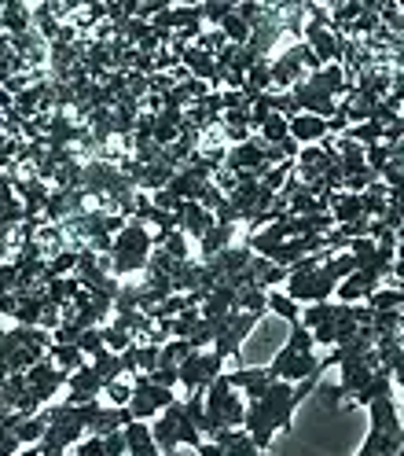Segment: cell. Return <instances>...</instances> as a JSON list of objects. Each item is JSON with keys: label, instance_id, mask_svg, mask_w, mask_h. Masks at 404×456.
Segmentation results:
<instances>
[{"label": "cell", "instance_id": "cell-4", "mask_svg": "<svg viewBox=\"0 0 404 456\" xmlns=\"http://www.w3.org/2000/svg\"><path fill=\"white\" fill-rule=\"evenodd\" d=\"M151 250H155V240H151V228L129 217L125 228L114 236V247H110V273L114 276H133V273H143L151 262Z\"/></svg>", "mask_w": 404, "mask_h": 456}, {"label": "cell", "instance_id": "cell-28", "mask_svg": "<svg viewBox=\"0 0 404 456\" xmlns=\"http://www.w3.org/2000/svg\"><path fill=\"white\" fill-rule=\"evenodd\" d=\"M74 452H77V456H107L103 438H93V435H85V438L74 445Z\"/></svg>", "mask_w": 404, "mask_h": 456}, {"label": "cell", "instance_id": "cell-17", "mask_svg": "<svg viewBox=\"0 0 404 456\" xmlns=\"http://www.w3.org/2000/svg\"><path fill=\"white\" fill-rule=\"evenodd\" d=\"M262 144H269V148H276V144H283V140H291V118H283V114H269L265 118V126L254 133Z\"/></svg>", "mask_w": 404, "mask_h": 456}, {"label": "cell", "instance_id": "cell-2", "mask_svg": "<svg viewBox=\"0 0 404 456\" xmlns=\"http://www.w3.org/2000/svg\"><path fill=\"white\" fill-rule=\"evenodd\" d=\"M52 342L55 338L44 328H30V324L4 328L0 324V364L8 368V376H22L26 368H34L41 357H48Z\"/></svg>", "mask_w": 404, "mask_h": 456}, {"label": "cell", "instance_id": "cell-1", "mask_svg": "<svg viewBox=\"0 0 404 456\" xmlns=\"http://www.w3.org/2000/svg\"><path fill=\"white\" fill-rule=\"evenodd\" d=\"M320 379H302V383H283V379H272L269 390L257 397V402H246V423L243 431L254 438V445L269 452L272 449V438L279 431H291L295 423V412L305 397L316 394Z\"/></svg>", "mask_w": 404, "mask_h": 456}, {"label": "cell", "instance_id": "cell-22", "mask_svg": "<svg viewBox=\"0 0 404 456\" xmlns=\"http://www.w3.org/2000/svg\"><path fill=\"white\" fill-rule=\"evenodd\" d=\"M195 354V346L188 338H169L166 346H162V354H158V364H166V368H177L181 361H188Z\"/></svg>", "mask_w": 404, "mask_h": 456}, {"label": "cell", "instance_id": "cell-13", "mask_svg": "<svg viewBox=\"0 0 404 456\" xmlns=\"http://www.w3.org/2000/svg\"><path fill=\"white\" fill-rule=\"evenodd\" d=\"M0 30L8 37H22L34 30V8H26L22 0H8V4H0Z\"/></svg>", "mask_w": 404, "mask_h": 456}, {"label": "cell", "instance_id": "cell-31", "mask_svg": "<svg viewBox=\"0 0 404 456\" xmlns=\"http://www.w3.org/2000/svg\"><path fill=\"white\" fill-rule=\"evenodd\" d=\"M15 107V96L8 93V89H0V118H4V114Z\"/></svg>", "mask_w": 404, "mask_h": 456}, {"label": "cell", "instance_id": "cell-3", "mask_svg": "<svg viewBox=\"0 0 404 456\" xmlns=\"http://www.w3.org/2000/svg\"><path fill=\"white\" fill-rule=\"evenodd\" d=\"M368 416H371V427L357 456H397L404 449V423H400L393 394L375 397L368 405Z\"/></svg>", "mask_w": 404, "mask_h": 456}, {"label": "cell", "instance_id": "cell-27", "mask_svg": "<svg viewBox=\"0 0 404 456\" xmlns=\"http://www.w3.org/2000/svg\"><path fill=\"white\" fill-rule=\"evenodd\" d=\"M103 449H107V456H129V445H125V427H122V431L103 435Z\"/></svg>", "mask_w": 404, "mask_h": 456}, {"label": "cell", "instance_id": "cell-30", "mask_svg": "<svg viewBox=\"0 0 404 456\" xmlns=\"http://www.w3.org/2000/svg\"><path fill=\"white\" fill-rule=\"evenodd\" d=\"M393 276L404 283V243H397V258H393Z\"/></svg>", "mask_w": 404, "mask_h": 456}, {"label": "cell", "instance_id": "cell-8", "mask_svg": "<svg viewBox=\"0 0 404 456\" xmlns=\"http://www.w3.org/2000/svg\"><path fill=\"white\" fill-rule=\"evenodd\" d=\"M26 387H30V394L37 397V402L48 409L52 402H55V394L60 390H67V379H70V372H63V368H55V361L52 357H41L34 368H26Z\"/></svg>", "mask_w": 404, "mask_h": 456}, {"label": "cell", "instance_id": "cell-18", "mask_svg": "<svg viewBox=\"0 0 404 456\" xmlns=\"http://www.w3.org/2000/svg\"><path fill=\"white\" fill-rule=\"evenodd\" d=\"M48 357L55 361V368H63V372H77V368H81L85 361H89V357H85V354L74 346V342H52Z\"/></svg>", "mask_w": 404, "mask_h": 456}, {"label": "cell", "instance_id": "cell-15", "mask_svg": "<svg viewBox=\"0 0 404 456\" xmlns=\"http://www.w3.org/2000/svg\"><path fill=\"white\" fill-rule=\"evenodd\" d=\"M331 217L335 224H350L364 217V199L357 191H335L331 195Z\"/></svg>", "mask_w": 404, "mask_h": 456}, {"label": "cell", "instance_id": "cell-26", "mask_svg": "<svg viewBox=\"0 0 404 456\" xmlns=\"http://www.w3.org/2000/svg\"><path fill=\"white\" fill-rule=\"evenodd\" d=\"M103 402L107 405H114V409H125L129 405V397H133V383H122V379H114V383H107L103 387Z\"/></svg>", "mask_w": 404, "mask_h": 456}, {"label": "cell", "instance_id": "cell-25", "mask_svg": "<svg viewBox=\"0 0 404 456\" xmlns=\"http://www.w3.org/2000/svg\"><path fill=\"white\" fill-rule=\"evenodd\" d=\"M74 346L93 361V357H100V354L107 350V342H103V331H100V328H89V331H81V338L74 342Z\"/></svg>", "mask_w": 404, "mask_h": 456}, {"label": "cell", "instance_id": "cell-6", "mask_svg": "<svg viewBox=\"0 0 404 456\" xmlns=\"http://www.w3.org/2000/svg\"><path fill=\"white\" fill-rule=\"evenodd\" d=\"M257 313H228L224 321H217V338H214V354L221 357V361H228V357H239V350H243V342H246V335L257 328Z\"/></svg>", "mask_w": 404, "mask_h": 456}, {"label": "cell", "instance_id": "cell-9", "mask_svg": "<svg viewBox=\"0 0 404 456\" xmlns=\"http://www.w3.org/2000/svg\"><path fill=\"white\" fill-rule=\"evenodd\" d=\"M103 376L93 368V361H85L77 372H70V379H67V397H63V405H89V402H96V397L103 394Z\"/></svg>", "mask_w": 404, "mask_h": 456}, {"label": "cell", "instance_id": "cell-11", "mask_svg": "<svg viewBox=\"0 0 404 456\" xmlns=\"http://www.w3.org/2000/svg\"><path fill=\"white\" fill-rule=\"evenodd\" d=\"M331 133L327 118H316V114H295L291 118V140L298 148H312V144H324Z\"/></svg>", "mask_w": 404, "mask_h": 456}, {"label": "cell", "instance_id": "cell-20", "mask_svg": "<svg viewBox=\"0 0 404 456\" xmlns=\"http://www.w3.org/2000/svg\"><path fill=\"white\" fill-rule=\"evenodd\" d=\"M239 0H202V22H210L214 30H221V22L228 15H236Z\"/></svg>", "mask_w": 404, "mask_h": 456}, {"label": "cell", "instance_id": "cell-10", "mask_svg": "<svg viewBox=\"0 0 404 456\" xmlns=\"http://www.w3.org/2000/svg\"><path fill=\"white\" fill-rule=\"evenodd\" d=\"M177 228L184 236H191V240H202L210 232V228L217 224V217H214V210H206V207H198V203H181L177 207Z\"/></svg>", "mask_w": 404, "mask_h": 456}, {"label": "cell", "instance_id": "cell-19", "mask_svg": "<svg viewBox=\"0 0 404 456\" xmlns=\"http://www.w3.org/2000/svg\"><path fill=\"white\" fill-rule=\"evenodd\" d=\"M269 313H276V317L287 321V324H302V305L291 295H283L279 288L269 291Z\"/></svg>", "mask_w": 404, "mask_h": 456}, {"label": "cell", "instance_id": "cell-29", "mask_svg": "<svg viewBox=\"0 0 404 456\" xmlns=\"http://www.w3.org/2000/svg\"><path fill=\"white\" fill-rule=\"evenodd\" d=\"M148 379H151V383H158V387H169V390L181 383V379H177V368H166V364H158Z\"/></svg>", "mask_w": 404, "mask_h": 456}, {"label": "cell", "instance_id": "cell-5", "mask_svg": "<svg viewBox=\"0 0 404 456\" xmlns=\"http://www.w3.org/2000/svg\"><path fill=\"white\" fill-rule=\"evenodd\" d=\"M202 412H206V438H214L217 431H228V427L246 423V397L232 387L228 372L214 379V387L202 394Z\"/></svg>", "mask_w": 404, "mask_h": 456}, {"label": "cell", "instance_id": "cell-35", "mask_svg": "<svg viewBox=\"0 0 404 456\" xmlns=\"http://www.w3.org/2000/svg\"><path fill=\"white\" fill-rule=\"evenodd\" d=\"M41 456H52V452H41Z\"/></svg>", "mask_w": 404, "mask_h": 456}, {"label": "cell", "instance_id": "cell-14", "mask_svg": "<svg viewBox=\"0 0 404 456\" xmlns=\"http://www.w3.org/2000/svg\"><path fill=\"white\" fill-rule=\"evenodd\" d=\"M125 445H129V456H162L151 435V423H140V419L125 423Z\"/></svg>", "mask_w": 404, "mask_h": 456}, {"label": "cell", "instance_id": "cell-34", "mask_svg": "<svg viewBox=\"0 0 404 456\" xmlns=\"http://www.w3.org/2000/svg\"><path fill=\"white\" fill-rule=\"evenodd\" d=\"M397 456H404V449H400V452H397Z\"/></svg>", "mask_w": 404, "mask_h": 456}, {"label": "cell", "instance_id": "cell-23", "mask_svg": "<svg viewBox=\"0 0 404 456\" xmlns=\"http://www.w3.org/2000/svg\"><path fill=\"white\" fill-rule=\"evenodd\" d=\"M100 331H103V342H107V350H114V354H125L129 346H136V335H129L125 328L110 324V321H107V324H103Z\"/></svg>", "mask_w": 404, "mask_h": 456}, {"label": "cell", "instance_id": "cell-16", "mask_svg": "<svg viewBox=\"0 0 404 456\" xmlns=\"http://www.w3.org/2000/svg\"><path fill=\"white\" fill-rule=\"evenodd\" d=\"M232 236H236V224H214L210 232L198 240V254H202V262H206V258H214V254H221V250H228V247H232Z\"/></svg>", "mask_w": 404, "mask_h": 456}, {"label": "cell", "instance_id": "cell-7", "mask_svg": "<svg viewBox=\"0 0 404 456\" xmlns=\"http://www.w3.org/2000/svg\"><path fill=\"white\" fill-rule=\"evenodd\" d=\"M269 376L283 383H302V379H320L324 368L316 354H291L287 346H279L276 357L269 361Z\"/></svg>", "mask_w": 404, "mask_h": 456}, {"label": "cell", "instance_id": "cell-24", "mask_svg": "<svg viewBox=\"0 0 404 456\" xmlns=\"http://www.w3.org/2000/svg\"><path fill=\"white\" fill-rule=\"evenodd\" d=\"M166 254H169V258L173 262H191V250H188V236L181 232V228H177V232H169L162 243H158Z\"/></svg>", "mask_w": 404, "mask_h": 456}, {"label": "cell", "instance_id": "cell-21", "mask_svg": "<svg viewBox=\"0 0 404 456\" xmlns=\"http://www.w3.org/2000/svg\"><path fill=\"white\" fill-rule=\"evenodd\" d=\"M93 368L103 376V383H114V379H122L125 376V364H122V354H114V350H103L100 357H93Z\"/></svg>", "mask_w": 404, "mask_h": 456}, {"label": "cell", "instance_id": "cell-33", "mask_svg": "<svg viewBox=\"0 0 404 456\" xmlns=\"http://www.w3.org/2000/svg\"><path fill=\"white\" fill-rule=\"evenodd\" d=\"M4 383H8V368L0 364V390H4Z\"/></svg>", "mask_w": 404, "mask_h": 456}, {"label": "cell", "instance_id": "cell-12", "mask_svg": "<svg viewBox=\"0 0 404 456\" xmlns=\"http://www.w3.org/2000/svg\"><path fill=\"white\" fill-rule=\"evenodd\" d=\"M228 379H232V387L246 397V402H257L265 390H269V383H272V376H269V364L265 368H232L228 372Z\"/></svg>", "mask_w": 404, "mask_h": 456}, {"label": "cell", "instance_id": "cell-32", "mask_svg": "<svg viewBox=\"0 0 404 456\" xmlns=\"http://www.w3.org/2000/svg\"><path fill=\"white\" fill-rule=\"evenodd\" d=\"M195 452H198V456H224V452H221V449H217V445H214L210 438H206V442H202V445H198Z\"/></svg>", "mask_w": 404, "mask_h": 456}]
</instances>
